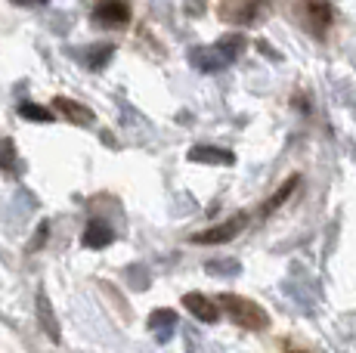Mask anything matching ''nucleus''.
Instances as JSON below:
<instances>
[{
	"instance_id": "f03ea898",
	"label": "nucleus",
	"mask_w": 356,
	"mask_h": 353,
	"mask_svg": "<svg viewBox=\"0 0 356 353\" xmlns=\"http://www.w3.org/2000/svg\"><path fill=\"white\" fill-rule=\"evenodd\" d=\"M217 304L227 310V316L238 325V329H248V331H266L270 329V313H266L260 304L248 301V297L232 295V291H223V295L217 297Z\"/></svg>"
},
{
	"instance_id": "1a4fd4ad",
	"label": "nucleus",
	"mask_w": 356,
	"mask_h": 353,
	"mask_svg": "<svg viewBox=\"0 0 356 353\" xmlns=\"http://www.w3.org/2000/svg\"><path fill=\"white\" fill-rule=\"evenodd\" d=\"M53 106H56V112L63 115V118H68L72 124H78V127H90L93 121H97V115H93L90 108L74 103V99H68V97H56L53 99Z\"/></svg>"
},
{
	"instance_id": "6e6552de",
	"label": "nucleus",
	"mask_w": 356,
	"mask_h": 353,
	"mask_svg": "<svg viewBox=\"0 0 356 353\" xmlns=\"http://www.w3.org/2000/svg\"><path fill=\"white\" fill-rule=\"evenodd\" d=\"M186 158L195 161V165H223V167L236 165V152H229V149H217V146H193Z\"/></svg>"
},
{
	"instance_id": "f257e3e1",
	"label": "nucleus",
	"mask_w": 356,
	"mask_h": 353,
	"mask_svg": "<svg viewBox=\"0 0 356 353\" xmlns=\"http://www.w3.org/2000/svg\"><path fill=\"white\" fill-rule=\"evenodd\" d=\"M289 19H294L307 35L325 38L334 22V6L328 0H289Z\"/></svg>"
},
{
	"instance_id": "423d86ee",
	"label": "nucleus",
	"mask_w": 356,
	"mask_h": 353,
	"mask_svg": "<svg viewBox=\"0 0 356 353\" xmlns=\"http://www.w3.org/2000/svg\"><path fill=\"white\" fill-rule=\"evenodd\" d=\"M189 63H193L198 72H208V74L223 72L227 65H232L229 59L223 56V50H220L217 44H211V47H195V50H189Z\"/></svg>"
},
{
	"instance_id": "412c9836",
	"label": "nucleus",
	"mask_w": 356,
	"mask_h": 353,
	"mask_svg": "<svg viewBox=\"0 0 356 353\" xmlns=\"http://www.w3.org/2000/svg\"><path fill=\"white\" fill-rule=\"evenodd\" d=\"M13 3H16V6H38L40 0H13Z\"/></svg>"
},
{
	"instance_id": "ddd939ff",
	"label": "nucleus",
	"mask_w": 356,
	"mask_h": 353,
	"mask_svg": "<svg viewBox=\"0 0 356 353\" xmlns=\"http://www.w3.org/2000/svg\"><path fill=\"white\" fill-rule=\"evenodd\" d=\"M298 183H300V176H298V174H291V176H289V180H285V183H282V186H279V189H276V192H273V195H270V199H266V202H264V208H260V214H264V217H266V214H273V211H276V208H282V205H285V202H289V199H291V192H294V189H298Z\"/></svg>"
},
{
	"instance_id": "dca6fc26",
	"label": "nucleus",
	"mask_w": 356,
	"mask_h": 353,
	"mask_svg": "<svg viewBox=\"0 0 356 353\" xmlns=\"http://www.w3.org/2000/svg\"><path fill=\"white\" fill-rule=\"evenodd\" d=\"M19 115L22 118H29V121H38V124H50L53 118H56V112H50V108H44V106H38V103H19Z\"/></svg>"
},
{
	"instance_id": "a211bd4d",
	"label": "nucleus",
	"mask_w": 356,
	"mask_h": 353,
	"mask_svg": "<svg viewBox=\"0 0 356 353\" xmlns=\"http://www.w3.org/2000/svg\"><path fill=\"white\" fill-rule=\"evenodd\" d=\"M204 270L214 276H236L238 270H242V263L238 261H208L204 263Z\"/></svg>"
},
{
	"instance_id": "0eeeda50",
	"label": "nucleus",
	"mask_w": 356,
	"mask_h": 353,
	"mask_svg": "<svg viewBox=\"0 0 356 353\" xmlns=\"http://www.w3.org/2000/svg\"><path fill=\"white\" fill-rule=\"evenodd\" d=\"M183 304H186V310L195 319H202V322H208V325H214L217 319H220V307H217V301H211V297L202 295V291L186 295V297H183Z\"/></svg>"
},
{
	"instance_id": "9b49d317",
	"label": "nucleus",
	"mask_w": 356,
	"mask_h": 353,
	"mask_svg": "<svg viewBox=\"0 0 356 353\" xmlns=\"http://www.w3.org/2000/svg\"><path fill=\"white\" fill-rule=\"evenodd\" d=\"M38 319H40V329L47 331V338H50L53 344L63 341V335H59V319H56V313H53V304L44 291L38 295Z\"/></svg>"
},
{
	"instance_id": "20e7f679",
	"label": "nucleus",
	"mask_w": 356,
	"mask_h": 353,
	"mask_svg": "<svg viewBox=\"0 0 356 353\" xmlns=\"http://www.w3.org/2000/svg\"><path fill=\"white\" fill-rule=\"evenodd\" d=\"M245 223H248V217L245 214H232L229 220L217 223V227H208L204 233H195L193 242L195 245H223V242H232L238 233H242Z\"/></svg>"
},
{
	"instance_id": "39448f33",
	"label": "nucleus",
	"mask_w": 356,
	"mask_h": 353,
	"mask_svg": "<svg viewBox=\"0 0 356 353\" xmlns=\"http://www.w3.org/2000/svg\"><path fill=\"white\" fill-rule=\"evenodd\" d=\"M93 22L106 25V28H121L130 22V3L127 0H99L93 6Z\"/></svg>"
},
{
	"instance_id": "4468645a",
	"label": "nucleus",
	"mask_w": 356,
	"mask_h": 353,
	"mask_svg": "<svg viewBox=\"0 0 356 353\" xmlns=\"http://www.w3.org/2000/svg\"><path fill=\"white\" fill-rule=\"evenodd\" d=\"M0 171L3 174H16L19 171V155H16V142H13L10 137L0 140Z\"/></svg>"
},
{
	"instance_id": "f8f14e48",
	"label": "nucleus",
	"mask_w": 356,
	"mask_h": 353,
	"mask_svg": "<svg viewBox=\"0 0 356 353\" xmlns=\"http://www.w3.org/2000/svg\"><path fill=\"white\" fill-rule=\"evenodd\" d=\"M149 329L159 335V341H164V338H170V331H174V325H177V313L174 310H168V307H159V310H152L149 313Z\"/></svg>"
},
{
	"instance_id": "2eb2a0df",
	"label": "nucleus",
	"mask_w": 356,
	"mask_h": 353,
	"mask_svg": "<svg viewBox=\"0 0 356 353\" xmlns=\"http://www.w3.org/2000/svg\"><path fill=\"white\" fill-rule=\"evenodd\" d=\"M112 56H115V44H97L90 53H87V65H90L93 72H99L112 63Z\"/></svg>"
},
{
	"instance_id": "aec40b11",
	"label": "nucleus",
	"mask_w": 356,
	"mask_h": 353,
	"mask_svg": "<svg viewBox=\"0 0 356 353\" xmlns=\"http://www.w3.org/2000/svg\"><path fill=\"white\" fill-rule=\"evenodd\" d=\"M202 10H204V0H189V3H186V13H189V16H198Z\"/></svg>"
},
{
	"instance_id": "7ed1b4c3",
	"label": "nucleus",
	"mask_w": 356,
	"mask_h": 353,
	"mask_svg": "<svg viewBox=\"0 0 356 353\" xmlns=\"http://www.w3.org/2000/svg\"><path fill=\"white\" fill-rule=\"evenodd\" d=\"M273 0H220L217 3V16L227 25H254L270 13Z\"/></svg>"
},
{
	"instance_id": "6ab92c4d",
	"label": "nucleus",
	"mask_w": 356,
	"mask_h": 353,
	"mask_svg": "<svg viewBox=\"0 0 356 353\" xmlns=\"http://www.w3.org/2000/svg\"><path fill=\"white\" fill-rule=\"evenodd\" d=\"M47 239H50V223H38V229H34V239L29 242V254H34L40 245H47Z\"/></svg>"
},
{
	"instance_id": "f3484780",
	"label": "nucleus",
	"mask_w": 356,
	"mask_h": 353,
	"mask_svg": "<svg viewBox=\"0 0 356 353\" xmlns=\"http://www.w3.org/2000/svg\"><path fill=\"white\" fill-rule=\"evenodd\" d=\"M217 47H220V50H223V56H227L229 63H236V59L245 53V47H248V40H245L242 35H227V38H220V40H217Z\"/></svg>"
},
{
	"instance_id": "9d476101",
	"label": "nucleus",
	"mask_w": 356,
	"mask_h": 353,
	"mask_svg": "<svg viewBox=\"0 0 356 353\" xmlns=\"http://www.w3.org/2000/svg\"><path fill=\"white\" fill-rule=\"evenodd\" d=\"M81 242H84V248H93V251L108 248L115 242V229L108 227L106 220H90L84 227V236H81Z\"/></svg>"
}]
</instances>
